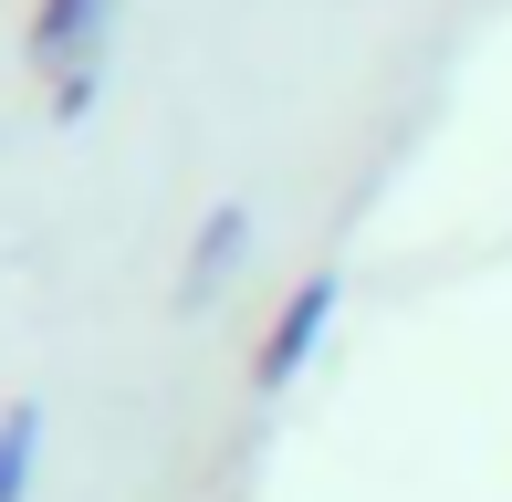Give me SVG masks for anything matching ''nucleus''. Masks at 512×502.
Here are the masks:
<instances>
[{"label": "nucleus", "mask_w": 512, "mask_h": 502, "mask_svg": "<svg viewBox=\"0 0 512 502\" xmlns=\"http://www.w3.org/2000/svg\"><path fill=\"white\" fill-rule=\"evenodd\" d=\"M115 32V0H32V74L53 116H84L95 105V53Z\"/></svg>", "instance_id": "f257e3e1"}, {"label": "nucleus", "mask_w": 512, "mask_h": 502, "mask_svg": "<svg viewBox=\"0 0 512 502\" xmlns=\"http://www.w3.org/2000/svg\"><path fill=\"white\" fill-rule=\"evenodd\" d=\"M335 304H345V283H335V272H304V283L283 293V314H272L262 356H251V387H262V398H283V387L304 377V356L324 346V325H335Z\"/></svg>", "instance_id": "f03ea898"}, {"label": "nucleus", "mask_w": 512, "mask_h": 502, "mask_svg": "<svg viewBox=\"0 0 512 502\" xmlns=\"http://www.w3.org/2000/svg\"><path fill=\"white\" fill-rule=\"evenodd\" d=\"M241 241H251V210H241V199H220V210L199 220V241H189V272H178V293H189V304H199V293L220 283L230 262H241Z\"/></svg>", "instance_id": "7ed1b4c3"}, {"label": "nucleus", "mask_w": 512, "mask_h": 502, "mask_svg": "<svg viewBox=\"0 0 512 502\" xmlns=\"http://www.w3.org/2000/svg\"><path fill=\"white\" fill-rule=\"evenodd\" d=\"M32 450H42V408L11 398V408H0V502L32 492Z\"/></svg>", "instance_id": "20e7f679"}]
</instances>
